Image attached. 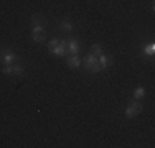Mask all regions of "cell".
Segmentation results:
<instances>
[{
    "label": "cell",
    "mask_w": 155,
    "mask_h": 148,
    "mask_svg": "<svg viewBox=\"0 0 155 148\" xmlns=\"http://www.w3.org/2000/svg\"><path fill=\"white\" fill-rule=\"evenodd\" d=\"M20 61V56L8 46L0 48V63L2 64H15V63Z\"/></svg>",
    "instance_id": "7a4b0ae2"
},
{
    "label": "cell",
    "mask_w": 155,
    "mask_h": 148,
    "mask_svg": "<svg viewBox=\"0 0 155 148\" xmlns=\"http://www.w3.org/2000/svg\"><path fill=\"white\" fill-rule=\"evenodd\" d=\"M23 74H25V66L20 61L12 64V76H23Z\"/></svg>",
    "instance_id": "30bf717a"
},
{
    "label": "cell",
    "mask_w": 155,
    "mask_h": 148,
    "mask_svg": "<svg viewBox=\"0 0 155 148\" xmlns=\"http://www.w3.org/2000/svg\"><path fill=\"white\" fill-rule=\"evenodd\" d=\"M60 28H61L64 33H71V31H73V23H71L69 20H61V21H60Z\"/></svg>",
    "instance_id": "8fae6325"
},
{
    "label": "cell",
    "mask_w": 155,
    "mask_h": 148,
    "mask_svg": "<svg viewBox=\"0 0 155 148\" xmlns=\"http://www.w3.org/2000/svg\"><path fill=\"white\" fill-rule=\"evenodd\" d=\"M66 64H68L71 69H78V68H81V64H83V59L78 56V54H69V56L66 58Z\"/></svg>",
    "instance_id": "ba28073f"
},
{
    "label": "cell",
    "mask_w": 155,
    "mask_h": 148,
    "mask_svg": "<svg viewBox=\"0 0 155 148\" xmlns=\"http://www.w3.org/2000/svg\"><path fill=\"white\" fill-rule=\"evenodd\" d=\"M83 63H84V64H94V63H97V56L93 54V53H89V54H86V56H84Z\"/></svg>",
    "instance_id": "5bb4252c"
},
{
    "label": "cell",
    "mask_w": 155,
    "mask_h": 148,
    "mask_svg": "<svg viewBox=\"0 0 155 148\" xmlns=\"http://www.w3.org/2000/svg\"><path fill=\"white\" fill-rule=\"evenodd\" d=\"M43 25H45V20L41 17H38V15H33L31 17V27H33L31 28V40L35 43H43L46 38Z\"/></svg>",
    "instance_id": "6da1fadb"
},
{
    "label": "cell",
    "mask_w": 155,
    "mask_h": 148,
    "mask_svg": "<svg viewBox=\"0 0 155 148\" xmlns=\"http://www.w3.org/2000/svg\"><path fill=\"white\" fill-rule=\"evenodd\" d=\"M91 53L96 54V56L102 54V53H104V48H102V44H101V43H94L93 46H91Z\"/></svg>",
    "instance_id": "4fadbf2b"
},
{
    "label": "cell",
    "mask_w": 155,
    "mask_h": 148,
    "mask_svg": "<svg viewBox=\"0 0 155 148\" xmlns=\"http://www.w3.org/2000/svg\"><path fill=\"white\" fill-rule=\"evenodd\" d=\"M50 53H53L54 56H58V58H64L66 54H68V50H66V41H64V40H60V43H58L54 48H51Z\"/></svg>",
    "instance_id": "277c9868"
},
{
    "label": "cell",
    "mask_w": 155,
    "mask_h": 148,
    "mask_svg": "<svg viewBox=\"0 0 155 148\" xmlns=\"http://www.w3.org/2000/svg\"><path fill=\"white\" fill-rule=\"evenodd\" d=\"M97 63H99V66H101V69H109L110 66H112L114 59H112L110 54L102 53V54H99V56H97Z\"/></svg>",
    "instance_id": "5b68a950"
},
{
    "label": "cell",
    "mask_w": 155,
    "mask_h": 148,
    "mask_svg": "<svg viewBox=\"0 0 155 148\" xmlns=\"http://www.w3.org/2000/svg\"><path fill=\"white\" fill-rule=\"evenodd\" d=\"M58 43H60V40H58V38H53V40H50V41H48V50H51V48H54Z\"/></svg>",
    "instance_id": "9a60e30c"
},
{
    "label": "cell",
    "mask_w": 155,
    "mask_h": 148,
    "mask_svg": "<svg viewBox=\"0 0 155 148\" xmlns=\"http://www.w3.org/2000/svg\"><path fill=\"white\" fill-rule=\"evenodd\" d=\"M142 110H143V107L139 101H130L129 105L125 107L124 115H125V118H134V117H137L139 114H142Z\"/></svg>",
    "instance_id": "3957f363"
},
{
    "label": "cell",
    "mask_w": 155,
    "mask_h": 148,
    "mask_svg": "<svg viewBox=\"0 0 155 148\" xmlns=\"http://www.w3.org/2000/svg\"><path fill=\"white\" fill-rule=\"evenodd\" d=\"M132 95H134L135 101H140V99H143V97L147 95L145 87H143V86H137V87L134 89V92H132Z\"/></svg>",
    "instance_id": "9c48e42d"
},
{
    "label": "cell",
    "mask_w": 155,
    "mask_h": 148,
    "mask_svg": "<svg viewBox=\"0 0 155 148\" xmlns=\"http://www.w3.org/2000/svg\"><path fill=\"white\" fill-rule=\"evenodd\" d=\"M66 50H68L69 54H78L81 51V46H79V41L78 38H69L66 41Z\"/></svg>",
    "instance_id": "52a82bcc"
},
{
    "label": "cell",
    "mask_w": 155,
    "mask_h": 148,
    "mask_svg": "<svg viewBox=\"0 0 155 148\" xmlns=\"http://www.w3.org/2000/svg\"><path fill=\"white\" fill-rule=\"evenodd\" d=\"M84 69H86L87 72H99V71H102L101 69V66H99V63H94V64H84Z\"/></svg>",
    "instance_id": "7c38bea8"
},
{
    "label": "cell",
    "mask_w": 155,
    "mask_h": 148,
    "mask_svg": "<svg viewBox=\"0 0 155 148\" xmlns=\"http://www.w3.org/2000/svg\"><path fill=\"white\" fill-rule=\"evenodd\" d=\"M140 54H142V58H152L155 54V44L152 41L142 43V46H140Z\"/></svg>",
    "instance_id": "8992f818"
}]
</instances>
